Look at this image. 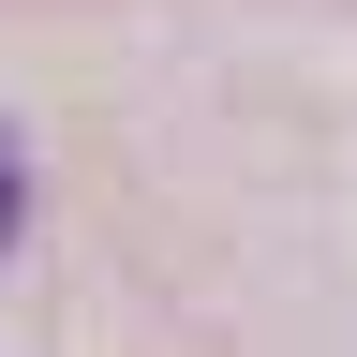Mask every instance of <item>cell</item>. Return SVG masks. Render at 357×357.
Wrapping results in <instances>:
<instances>
[{
  "mask_svg": "<svg viewBox=\"0 0 357 357\" xmlns=\"http://www.w3.org/2000/svg\"><path fill=\"white\" fill-rule=\"evenodd\" d=\"M0 238H15V164H0Z\"/></svg>",
  "mask_w": 357,
  "mask_h": 357,
  "instance_id": "6da1fadb",
  "label": "cell"
}]
</instances>
